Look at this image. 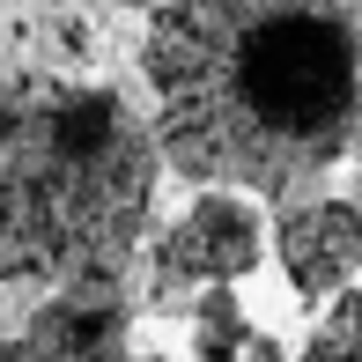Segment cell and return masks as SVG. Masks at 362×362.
I'll use <instances>...</instances> for the list:
<instances>
[{
  "label": "cell",
  "instance_id": "1",
  "mask_svg": "<svg viewBox=\"0 0 362 362\" xmlns=\"http://www.w3.org/2000/svg\"><path fill=\"white\" fill-rule=\"evenodd\" d=\"M141 74L156 156L192 185L296 200L355 156L362 23L348 0H163Z\"/></svg>",
  "mask_w": 362,
  "mask_h": 362
},
{
  "label": "cell",
  "instance_id": "2",
  "mask_svg": "<svg viewBox=\"0 0 362 362\" xmlns=\"http://www.w3.org/2000/svg\"><path fill=\"white\" fill-rule=\"evenodd\" d=\"M156 134L119 89L23 67L0 81V288H126L156 215Z\"/></svg>",
  "mask_w": 362,
  "mask_h": 362
},
{
  "label": "cell",
  "instance_id": "3",
  "mask_svg": "<svg viewBox=\"0 0 362 362\" xmlns=\"http://www.w3.org/2000/svg\"><path fill=\"white\" fill-rule=\"evenodd\" d=\"M259 259H267V215H259V200L229 192V185H200V200L156 237L148 296H156V310H177L200 288L244 281Z\"/></svg>",
  "mask_w": 362,
  "mask_h": 362
},
{
  "label": "cell",
  "instance_id": "4",
  "mask_svg": "<svg viewBox=\"0 0 362 362\" xmlns=\"http://www.w3.org/2000/svg\"><path fill=\"white\" fill-rule=\"evenodd\" d=\"M274 259L303 303H325L362 274V207L355 200H288L274 222Z\"/></svg>",
  "mask_w": 362,
  "mask_h": 362
},
{
  "label": "cell",
  "instance_id": "5",
  "mask_svg": "<svg viewBox=\"0 0 362 362\" xmlns=\"http://www.w3.org/2000/svg\"><path fill=\"white\" fill-rule=\"evenodd\" d=\"M126 288H52L15 333V362H126Z\"/></svg>",
  "mask_w": 362,
  "mask_h": 362
},
{
  "label": "cell",
  "instance_id": "6",
  "mask_svg": "<svg viewBox=\"0 0 362 362\" xmlns=\"http://www.w3.org/2000/svg\"><path fill=\"white\" fill-rule=\"evenodd\" d=\"M244 340H252V318H244L237 288H200L192 296V362H237Z\"/></svg>",
  "mask_w": 362,
  "mask_h": 362
},
{
  "label": "cell",
  "instance_id": "7",
  "mask_svg": "<svg viewBox=\"0 0 362 362\" xmlns=\"http://www.w3.org/2000/svg\"><path fill=\"white\" fill-rule=\"evenodd\" d=\"M325 333H348V340H362V274L348 288H333L325 296Z\"/></svg>",
  "mask_w": 362,
  "mask_h": 362
},
{
  "label": "cell",
  "instance_id": "8",
  "mask_svg": "<svg viewBox=\"0 0 362 362\" xmlns=\"http://www.w3.org/2000/svg\"><path fill=\"white\" fill-rule=\"evenodd\" d=\"M0 362H15V333H0Z\"/></svg>",
  "mask_w": 362,
  "mask_h": 362
},
{
  "label": "cell",
  "instance_id": "9",
  "mask_svg": "<svg viewBox=\"0 0 362 362\" xmlns=\"http://www.w3.org/2000/svg\"><path fill=\"white\" fill-rule=\"evenodd\" d=\"M126 362H170V355H126Z\"/></svg>",
  "mask_w": 362,
  "mask_h": 362
},
{
  "label": "cell",
  "instance_id": "10",
  "mask_svg": "<svg viewBox=\"0 0 362 362\" xmlns=\"http://www.w3.org/2000/svg\"><path fill=\"white\" fill-rule=\"evenodd\" d=\"M355 156H362V126H355Z\"/></svg>",
  "mask_w": 362,
  "mask_h": 362
},
{
  "label": "cell",
  "instance_id": "11",
  "mask_svg": "<svg viewBox=\"0 0 362 362\" xmlns=\"http://www.w3.org/2000/svg\"><path fill=\"white\" fill-rule=\"evenodd\" d=\"M119 8H141V0H119Z\"/></svg>",
  "mask_w": 362,
  "mask_h": 362
}]
</instances>
